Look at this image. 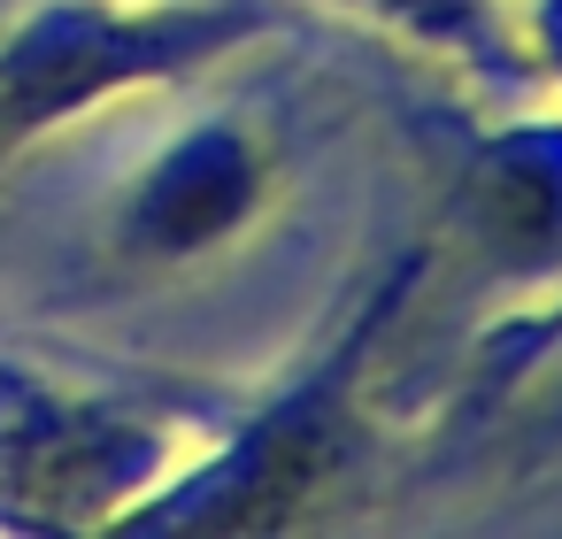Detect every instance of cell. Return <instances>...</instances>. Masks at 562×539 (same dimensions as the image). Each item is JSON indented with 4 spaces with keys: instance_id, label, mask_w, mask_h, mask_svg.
<instances>
[{
    "instance_id": "1",
    "label": "cell",
    "mask_w": 562,
    "mask_h": 539,
    "mask_svg": "<svg viewBox=\"0 0 562 539\" xmlns=\"http://www.w3.org/2000/svg\"><path fill=\"white\" fill-rule=\"evenodd\" d=\"M416 278H424V247L401 255L378 285H362V301L339 316V332L262 408H247L224 439H209V454H186L124 524H186V531L316 524L362 462V378H370L385 324L416 293Z\"/></svg>"
},
{
    "instance_id": "5",
    "label": "cell",
    "mask_w": 562,
    "mask_h": 539,
    "mask_svg": "<svg viewBox=\"0 0 562 539\" xmlns=\"http://www.w3.org/2000/svg\"><path fill=\"white\" fill-rule=\"evenodd\" d=\"M462 247L516 293L562 285V109L493 124L454 170Z\"/></svg>"
},
{
    "instance_id": "6",
    "label": "cell",
    "mask_w": 562,
    "mask_h": 539,
    "mask_svg": "<svg viewBox=\"0 0 562 539\" xmlns=\"http://www.w3.org/2000/svg\"><path fill=\"white\" fill-rule=\"evenodd\" d=\"M562 355V285H547L539 301H524L501 332H485L477 339V385H470V401L477 408H501L539 362H554Z\"/></svg>"
},
{
    "instance_id": "3",
    "label": "cell",
    "mask_w": 562,
    "mask_h": 539,
    "mask_svg": "<svg viewBox=\"0 0 562 539\" xmlns=\"http://www.w3.org/2000/svg\"><path fill=\"white\" fill-rule=\"evenodd\" d=\"M178 462H186L178 424L116 408L0 355V524L16 531L124 524Z\"/></svg>"
},
{
    "instance_id": "4",
    "label": "cell",
    "mask_w": 562,
    "mask_h": 539,
    "mask_svg": "<svg viewBox=\"0 0 562 539\" xmlns=\"http://www.w3.org/2000/svg\"><path fill=\"white\" fill-rule=\"evenodd\" d=\"M270 201V155L239 116H209L178 132L116 201V255L132 262H193L232 247Z\"/></svg>"
},
{
    "instance_id": "8",
    "label": "cell",
    "mask_w": 562,
    "mask_h": 539,
    "mask_svg": "<svg viewBox=\"0 0 562 539\" xmlns=\"http://www.w3.org/2000/svg\"><path fill=\"white\" fill-rule=\"evenodd\" d=\"M508 40L524 47L531 70L562 86V0H508Z\"/></svg>"
},
{
    "instance_id": "7",
    "label": "cell",
    "mask_w": 562,
    "mask_h": 539,
    "mask_svg": "<svg viewBox=\"0 0 562 539\" xmlns=\"http://www.w3.org/2000/svg\"><path fill=\"white\" fill-rule=\"evenodd\" d=\"M347 16H370V24H393L408 40H431V47H493V0H331Z\"/></svg>"
},
{
    "instance_id": "2",
    "label": "cell",
    "mask_w": 562,
    "mask_h": 539,
    "mask_svg": "<svg viewBox=\"0 0 562 539\" xmlns=\"http://www.w3.org/2000/svg\"><path fill=\"white\" fill-rule=\"evenodd\" d=\"M255 32V0H40L0 32V155L124 93L178 86Z\"/></svg>"
}]
</instances>
